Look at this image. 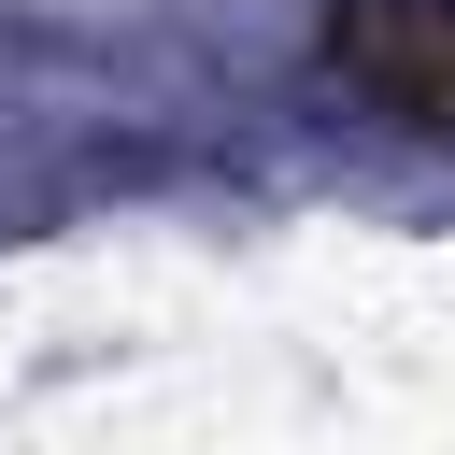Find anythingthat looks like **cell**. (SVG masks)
Wrapping results in <instances>:
<instances>
[{
    "label": "cell",
    "mask_w": 455,
    "mask_h": 455,
    "mask_svg": "<svg viewBox=\"0 0 455 455\" xmlns=\"http://www.w3.org/2000/svg\"><path fill=\"white\" fill-rule=\"evenodd\" d=\"M327 85L370 100L384 128H455V0H341Z\"/></svg>",
    "instance_id": "cell-1"
}]
</instances>
